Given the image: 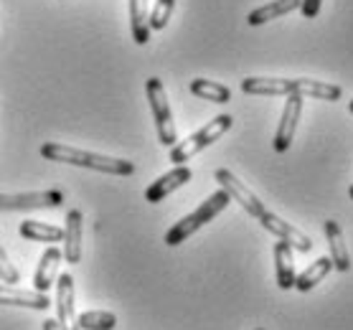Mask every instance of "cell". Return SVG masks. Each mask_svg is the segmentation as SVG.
<instances>
[{
	"instance_id": "6da1fadb",
	"label": "cell",
	"mask_w": 353,
	"mask_h": 330,
	"mask_svg": "<svg viewBox=\"0 0 353 330\" xmlns=\"http://www.w3.org/2000/svg\"><path fill=\"white\" fill-rule=\"evenodd\" d=\"M241 92L252 97H288V94H300V97L325 99L336 102L343 97V89L338 84L315 79H274V76H247L241 81Z\"/></svg>"
},
{
	"instance_id": "7a4b0ae2",
	"label": "cell",
	"mask_w": 353,
	"mask_h": 330,
	"mask_svg": "<svg viewBox=\"0 0 353 330\" xmlns=\"http://www.w3.org/2000/svg\"><path fill=\"white\" fill-rule=\"evenodd\" d=\"M41 158L54 163H66V165H77V168H89L97 170V173H107V176H132L135 173V163L125 161V158L89 153V150L64 145V143H43L41 145Z\"/></svg>"
},
{
	"instance_id": "3957f363",
	"label": "cell",
	"mask_w": 353,
	"mask_h": 330,
	"mask_svg": "<svg viewBox=\"0 0 353 330\" xmlns=\"http://www.w3.org/2000/svg\"><path fill=\"white\" fill-rule=\"evenodd\" d=\"M229 203H232V198H229V194H226L224 188L216 191V194H211L193 214H188V216H183L178 224L170 226L168 234H165V244H168V247H178V244H183L185 239H191L193 234L199 231V229H203L211 218H216Z\"/></svg>"
},
{
	"instance_id": "277c9868",
	"label": "cell",
	"mask_w": 353,
	"mask_h": 330,
	"mask_svg": "<svg viewBox=\"0 0 353 330\" xmlns=\"http://www.w3.org/2000/svg\"><path fill=\"white\" fill-rule=\"evenodd\" d=\"M232 125H234L232 114H219V117H214V120L206 122L199 132H193L191 137H185L183 143H176V145L170 147V163L185 165L193 155H199L201 150H206L209 145H214L224 132H229Z\"/></svg>"
},
{
	"instance_id": "5b68a950",
	"label": "cell",
	"mask_w": 353,
	"mask_h": 330,
	"mask_svg": "<svg viewBox=\"0 0 353 330\" xmlns=\"http://www.w3.org/2000/svg\"><path fill=\"white\" fill-rule=\"evenodd\" d=\"M145 94H148V102H150V110H153V120H155V130H158L161 145L173 147L178 143V132H176V122H173V112H170L168 94H165L163 81L158 76H150V79L145 81Z\"/></svg>"
},
{
	"instance_id": "8992f818",
	"label": "cell",
	"mask_w": 353,
	"mask_h": 330,
	"mask_svg": "<svg viewBox=\"0 0 353 330\" xmlns=\"http://www.w3.org/2000/svg\"><path fill=\"white\" fill-rule=\"evenodd\" d=\"M64 203V194L57 188L31 191V194H0V211H36L59 209Z\"/></svg>"
},
{
	"instance_id": "52a82bcc",
	"label": "cell",
	"mask_w": 353,
	"mask_h": 330,
	"mask_svg": "<svg viewBox=\"0 0 353 330\" xmlns=\"http://www.w3.org/2000/svg\"><path fill=\"white\" fill-rule=\"evenodd\" d=\"M214 178H216V183L221 185V188H224L226 194H229V198H232V201H236L241 206V209L247 211L249 216H254V218H259L262 216V214H265V203L259 201L257 196L252 194V191H249L247 185L241 183L239 178L234 176L232 170H226V168H219L216 173H214Z\"/></svg>"
},
{
	"instance_id": "ba28073f",
	"label": "cell",
	"mask_w": 353,
	"mask_h": 330,
	"mask_svg": "<svg viewBox=\"0 0 353 330\" xmlns=\"http://www.w3.org/2000/svg\"><path fill=\"white\" fill-rule=\"evenodd\" d=\"M303 99L305 97H300V94H288V102H285V110H282L280 125H277L272 143L277 153H288L292 140H295L297 122H300V114H303Z\"/></svg>"
},
{
	"instance_id": "9c48e42d",
	"label": "cell",
	"mask_w": 353,
	"mask_h": 330,
	"mask_svg": "<svg viewBox=\"0 0 353 330\" xmlns=\"http://www.w3.org/2000/svg\"><path fill=\"white\" fill-rule=\"evenodd\" d=\"M257 221L265 226L270 234H274L277 239L292 244V249H297V251H310V249H313V242H310V236H307V234H303L300 229H295L292 224H288L285 218H280L277 214H272V211H265Z\"/></svg>"
},
{
	"instance_id": "30bf717a",
	"label": "cell",
	"mask_w": 353,
	"mask_h": 330,
	"mask_svg": "<svg viewBox=\"0 0 353 330\" xmlns=\"http://www.w3.org/2000/svg\"><path fill=\"white\" fill-rule=\"evenodd\" d=\"M57 322L61 330H79L74 310V277L69 272L57 277Z\"/></svg>"
},
{
	"instance_id": "8fae6325",
	"label": "cell",
	"mask_w": 353,
	"mask_h": 330,
	"mask_svg": "<svg viewBox=\"0 0 353 330\" xmlns=\"http://www.w3.org/2000/svg\"><path fill=\"white\" fill-rule=\"evenodd\" d=\"M193 178L191 168L188 165H176L173 170H168L165 176H161L158 181L148 185V191H145V201L148 203H161L163 198H168L173 191H178L181 185H185L188 181Z\"/></svg>"
},
{
	"instance_id": "7c38bea8",
	"label": "cell",
	"mask_w": 353,
	"mask_h": 330,
	"mask_svg": "<svg viewBox=\"0 0 353 330\" xmlns=\"http://www.w3.org/2000/svg\"><path fill=\"white\" fill-rule=\"evenodd\" d=\"M81 224H84V216H81L79 209H72L66 214V226H64V259L69 265H79L81 262Z\"/></svg>"
},
{
	"instance_id": "4fadbf2b",
	"label": "cell",
	"mask_w": 353,
	"mask_h": 330,
	"mask_svg": "<svg viewBox=\"0 0 353 330\" xmlns=\"http://www.w3.org/2000/svg\"><path fill=\"white\" fill-rule=\"evenodd\" d=\"M325 239H328V247H330V262H333V269L338 272H348L351 269V254H348V247H345V236H343V229L338 221L328 218L325 221Z\"/></svg>"
},
{
	"instance_id": "5bb4252c",
	"label": "cell",
	"mask_w": 353,
	"mask_h": 330,
	"mask_svg": "<svg viewBox=\"0 0 353 330\" xmlns=\"http://www.w3.org/2000/svg\"><path fill=\"white\" fill-rule=\"evenodd\" d=\"M0 305L31 307V310H46V307L51 305V300L46 298V292L16 290V287H8V285H0Z\"/></svg>"
},
{
	"instance_id": "9a60e30c",
	"label": "cell",
	"mask_w": 353,
	"mask_h": 330,
	"mask_svg": "<svg viewBox=\"0 0 353 330\" xmlns=\"http://www.w3.org/2000/svg\"><path fill=\"white\" fill-rule=\"evenodd\" d=\"M61 251L57 247H48L39 259V267H36V274H33V290L46 292L51 290V285L57 282L59 277V265H61Z\"/></svg>"
},
{
	"instance_id": "2e32d148",
	"label": "cell",
	"mask_w": 353,
	"mask_h": 330,
	"mask_svg": "<svg viewBox=\"0 0 353 330\" xmlns=\"http://www.w3.org/2000/svg\"><path fill=\"white\" fill-rule=\"evenodd\" d=\"M274 272H277V287L292 290L295 287V257H292V244L277 239L274 244Z\"/></svg>"
},
{
	"instance_id": "e0dca14e",
	"label": "cell",
	"mask_w": 353,
	"mask_h": 330,
	"mask_svg": "<svg viewBox=\"0 0 353 330\" xmlns=\"http://www.w3.org/2000/svg\"><path fill=\"white\" fill-rule=\"evenodd\" d=\"M297 8H300V0H272V3L259 6V8L252 10L247 16V23L249 25L270 23V21H277V18L288 16V13H292V10H297Z\"/></svg>"
},
{
	"instance_id": "ac0fdd59",
	"label": "cell",
	"mask_w": 353,
	"mask_h": 330,
	"mask_svg": "<svg viewBox=\"0 0 353 330\" xmlns=\"http://www.w3.org/2000/svg\"><path fill=\"white\" fill-rule=\"evenodd\" d=\"M150 10H148V0H130V28H132V39L137 46H145L150 41Z\"/></svg>"
},
{
	"instance_id": "d6986e66",
	"label": "cell",
	"mask_w": 353,
	"mask_h": 330,
	"mask_svg": "<svg viewBox=\"0 0 353 330\" xmlns=\"http://www.w3.org/2000/svg\"><path fill=\"white\" fill-rule=\"evenodd\" d=\"M18 231H21L23 239L43 242V244H57L64 239V229H59V226H54V224H43V221H33V218L23 221Z\"/></svg>"
},
{
	"instance_id": "ffe728a7",
	"label": "cell",
	"mask_w": 353,
	"mask_h": 330,
	"mask_svg": "<svg viewBox=\"0 0 353 330\" xmlns=\"http://www.w3.org/2000/svg\"><path fill=\"white\" fill-rule=\"evenodd\" d=\"M330 269H333V262H330V257L315 259V262L310 267H307L305 272L297 274V277H295V290L310 292L315 287V285H321V282L325 280V277H328Z\"/></svg>"
},
{
	"instance_id": "44dd1931",
	"label": "cell",
	"mask_w": 353,
	"mask_h": 330,
	"mask_svg": "<svg viewBox=\"0 0 353 330\" xmlns=\"http://www.w3.org/2000/svg\"><path fill=\"white\" fill-rule=\"evenodd\" d=\"M191 92L196 97L206 99V102H214V105H226L232 99V89L219 84V81L209 79H193L191 81Z\"/></svg>"
},
{
	"instance_id": "7402d4cb",
	"label": "cell",
	"mask_w": 353,
	"mask_h": 330,
	"mask_svg": "<svg viewBox=\"0 0 353 330\" xmlns=\"http://www.w3.org/2000/svg\"><path fill=\"white\" fill-rule=\"evenodd\" d=\"M77 325L79 330H114L117 315L110 310H87V313L77 315Z\"/></svg>"
},
{
	"instance_id": "603a6c76",
	"label": "cell",
	"mask_w": 353,
	"mask_h": 330,
	"mask_svg": "<svg viewBox=\"0 0 353 330\" xmlns=\"http://www.w3.org/2000/svg\"><path fill=\"white\" fill-rule=\"evenodd\" d=\"M173 8H176V0H158L155 3V8L150 10V28H155V31H163L165 25H168L170 16H173Z\"/></svg>"
},
{
	"instance_id": "cb8c5ba5",
	"label": "cell",
	"mask_w": 353,
	"mask_h": 330,
	"mask_svg": "<svg viewBox=\"0 0 353 330\" xmlns=\"http://www.w3.org/2000/svg\"><path fill=\"white\" fill-rule=\"evenodd\" d=\"M0 280L6 282V285H16L21 280V274H18L16 265L10 262V257L6 254V249L0 247Z\"/></svg>"
},
{
	"instance_id": "d4e9b609",
	"label": "cell",
	"mask_w": 353,
	"mask_h": 330,
	"mask_svg": "<svg viewBox=\"0 0 353 330\" xmlns=\"http://www.w3.org/2000/svg\"><path fill=\"white\" fill-rule=\"evenodd\" d=\"M321 3L323 0H300V10L305 18H315L321 13Z\"/></svg>"
},
{
	"instance_id": "484cf974",
	"label": "cell",
	"mask_w": 353,
	"mask_h": 330,
	"mask_svg": "<svg viewBox=\"0 0 353 330\" xmlns=\"http://www.w3.org/2000/svg\"><path fill=\"white\" fill-rule=\"evenodd\" d=\"M43 330H61L57 320H43Z\"/></svg>"
},
{
	"instance_id": "4316f807",
	"label": "cell",
	"mask_w": 353,
	"mask_h": 330,
	"mask_svg": "<svg viewBox=\"0 0 353 330\" xmlns=\"http://www.w3.org/2000/svg\"><path fill=\"white\" fill-rule=\"evenodd\" d=\"M348 110H351V114H353V99H351V102H348Z\"/></svg>"
},
{
	"instance_id": "83f0119b",
	"label": "cell",
	"mask_w": 353,
	"mask_h": 330,
	"mask_svg": "<svg viewBox=\"0 0 353 330\" xmlns=\"http://www.w3.org/2000/svg\"><path fill=\"white\" fill-rule=\"evenodd\" d=\"M348 196H351V198H353V185H351V188H348Z\"/></svg>"
},
{
	"instance_id": "f1b7e54d",
	"label": "cell",
	"mask_w": 353,
	"mask_h": 330,
	"mask_svg": "<svg viewBox=\"0 0 353 330\" xmlns=\"http://www.w3.org/2000/svg\"><path fill=\"white\" fill-rule=\"evenodd\" d=\"M257 330H265V328H257Z\"/></svg>"
}]
</instances>
